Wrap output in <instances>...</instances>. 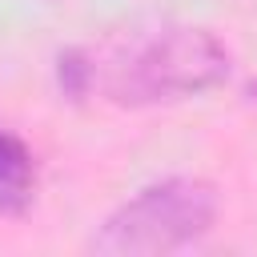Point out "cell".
I'll use <instances>...</instances> for the list:
<instances>
[{"instance_id":"cell-1","label":"cell","mask_w":257,"mask_h":257,"mask_svg":"<svg viewBox=\"0 0 257 257\" xmlns=\"http://www.w3.org/2000/svg\"><path fill=\"white\" fill-rule=\"evenodd\" d=\"M229 76V48L189 24H169L149 32L120 56L108 76L104 92L120 104H161V100H185L217 88Z\"/></svg>"},{"instance_id":"cell-2","label":"cell","mask_w":257,"mask_h":257,"mask_svg":"<svg viewBox=\"0 0 257 257\" xmlns=\"http://www.w3.org/2000/svg\"><path fill=\"white\" fill-rule=\"evenodd\" d=\"M217 221V189L201 177H165L145 185L104 217L88 249L104 257H157L201 241Z\"/></svg>"},{"instance_id":"cell-3","label":"cell","mask_w":257,"mask_h":257,"mask_svg":"<svg viewBox=\"0 0 257 257\" xmlns=\"http://www.w3.org/2000/svg\"><path fill=\"white\" fill-rule=\"evenodd\" d=\"M36 193V161L28 145L12 133H0V213L20 217L28 213Z\"/></svg>"},{"instance_id":"cell-4","label":"cell","mask_w":257,"mask_h":257,"mask_svg":"<svg viewBox=\"0 0 257 257\" xmlns=\"http://www.w3.org/2000/svg\"><path fill=\"white\" fill-rule=\"evenodd\" d=\"M92 80H96V68H92V60H88V52L64 48V52L56 56V84H60V92H64L68 100H84V92L92 88Z\"/></svg>"},{"instance_id":"cell-5","label":"cell","mask_w":257,"mask_h":257,"mask_svg":"<svg viewBox=\"0 0 257 257\" xmlns=\"http://www.w3.org/2000/svg\"><path fill=\"white\" fill-rule=\"evenodd\" d=\"M249 96H253V100H257V80H253V84H249Z\"/></svg>"}]
</instances>
